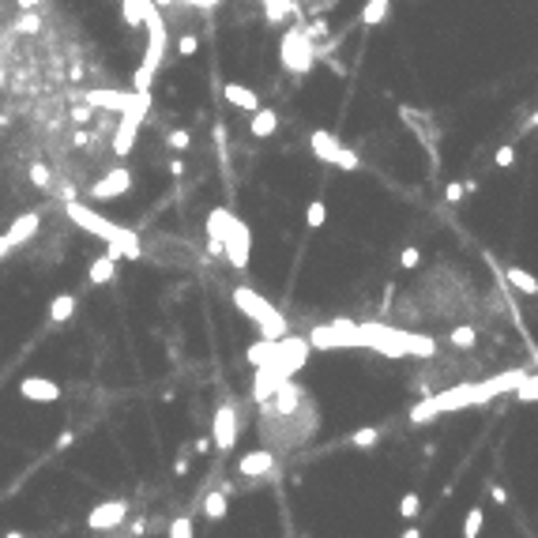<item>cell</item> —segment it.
Instances as JSON below:
<instances>
[{"mask_svg": "<svg viewBox=\"0 0 538 538\" xmlns=\"http://www.w3.org/2000/svg\"><path fill=\"white\" fill-rule=\"evenodd\" d=\"M305 411H312V399L301 384H294V376L283 380L268 399H260V437H264V448L290 452L301 441H309L317 433L320 418L317 414L305 418Z\"/></svg>", "mask_w": 538, "mask_h": 538, "instance_id": "6da1fadb", "label": "cell"}, {"mask_svg": "<svg viewBox=\"0 0 538 538\" xmlns=\"http://www.w3.org/2000/svg\"><path fill=\"white\" fill-rule=\"evenodd\" d=\"M523 376H527V373L512 369V373H501V376H493V380H482V384H459V388L441 391V396H426L422 403L411 406V422L422 426V422H433L437 414H448V411H463V406L490 403L493 396H501V391H516Z\"/></svg>", "mask_w": 538, "mask_h": 538, "instance_id": "7a4b0ae2", "label": "cell"}, {"mask_svg": "<svg viewBox=\"0 0 538 538\" xmlns=\"http://www.w3.org/2000/svg\"><path fill=\"white\" fill-rule=\"evenodd\" d=\"M64 218H72L80 230H87V233H95V238L106 241V253L113 260H139L143 256V241L136 238V230L117 226V222L102 218L95 207H87L80 200H64Z\"/></svg>", "mask_w": 538, "mask_h": 538, "instance_id": "3957f363", "label": "cell"}, {"mask_svg": "<svg viewBox=\"0 0 538 538\" xmlns=\"http://www.w3.org/2000/svg\"><path fill=\"white\" fill-rule=\"evenodd\" d=\"M143 31H147V49H143V60L139 68L132 75V90H139V95H151V83L154 75H159L162 60H166V46H169V31H166V16L159 8L151 4L147 19H143Z\"/></svg>", "mask_w": 538, "mask_h": 538, "instance_id": "277c9868", "label": "cell"}, {"mask_svg": "<svg viewBox=\"0 0 538 538\" xmlns=\"http://www.w3.org/2000/svg\"><path fill=\"white\" fill-rule=\"evenodd\" d=\"M233 305H238L245 317L260 327V339H283V335H290L286 317L271 305L268 297H260L253 286H233Z\"/></svg>", "mask_w": 538, "mask_h": 538, "instance_id": "5b68a950", "label": "cell"}, {"mask_svg": "<svg viewBox=\"0 0 538 538\" xmlns=\"http://www.w3.org/2000/svg\"><path fill=\"white\" fill-rule=\"evenodd\" d=\"M279 64L290 75H309L312 64H317V42L305 34L301 23H290L279 38Z\"/></svg>", "mask_w": 538, "mask_h": 538, "instance_id": "8992f818", "label": "cell"}, {"mask_svg": "<svg viewBox=\"0 0 538 538\" xmlns=\"http://www.w3.org/2000/svg\"><path fill=\"white\" fill-rule=\"evenodd\" d=\"M312 350H343V347H365L362 339V324L354 320H335V324H320L305 335Z\"/></svg>", "mask_w": 538, "mask_h": 538, "instance_id": "52a82bcc", "label": "cell"}, {"mask_svg": "<svg viewBox=\"0 0 538 538\" xmlns=\"http://www.w3.org/2000/svg\"><path fill=\"white\" fill-rule=\"evenodd\" d=\"M222 256L230 260L233 271H245L248 260H253V230H248V222L233 215L226 233H222Z\"/></svg>", "mask_w": 538, "mask_h": 538, "instance_id": "ba28073f", "label": "cell"}, {"mask_svg": "<svg viewBox=\"0 0 538 538\" xmlns=\"http://www.w3.org/2000/svg\"><path fill=\"white\" fill-rule=\"evenodd\" d=\"M38 230H42V215H38V211H27V215L11 218V226L0 233V260H4L8 253H16L19 245H27Z\"/></svg>", "mask_w": 538, "mask_h": 538, "instance_id": "9c48e42d", "label": "cell"}, {"mask_svg": "<svg viewBox=\"0 0 538 538\" xmlns=\"http://www.w3.org/2000/svg\"><path fill=\"white\" fill-rule=\"evenodd\" d=\"M211 441H215V448H218L222 455L233 452V444H238V406H233L230 399H226V403H218V411H215Z\"/></svg>", "mask_w": 538, "mask_h": 538, "instance_id": "30bf717a", "label": "cell"}, {"mask_svg": "<svg viewBox=\"0 0 538 538\" xmlns=\"http://www.w3.org/2000/svg\"><path fill=\"white\" fill-rule=\"evenodd\" d=\"M132 192V174L125 166H113L106 177H98L90 185V200H117V196H128Z\"/></svg>", "mask_w": 538, "mask_h": 538, "instance_id": "8fae6325", "label": "cell"}, {"mask_svg": "<svg viewBox=\"0 0 538 538\" xmlns=\"http://www.w3.org/2000/svg\"><path fill=\"white\" fill-rule=\"evenodd\" d=\"M128 519V501H106V505H95L87 512V527L90 531H113Z\"/></svg>", "mask_w": 538, "mask_h": 538, "instance_id": "7c38bea8", "label": "cell"}, {"mask_svg": "<svg viewBox=\"0 0 538 538\" xmlns=\"http://www.w3.org/2000/svg\"><path fill=\"white\" fill-rule=\"evenodd\" d=\"M399 117H403L406 125H414V136L429 147V159H433V166H437V162H441V159H437V139H441V132L433 128V117H429V113H418V110H411V106H399Z\"/></svg>", "mask_w": 538, "mask_h": 538, "instance_id": "4fadbf2b", "label": "cell"}, {"mask_svg": "<svg viewBox=\"0 0 538 538\" xmlns=\"http://www.w3.org/2000/svg\"><path fill=\"white\" fill-rule=\"evenodd\" d=\"M238 475L248 478V482H260V478L275 475V452L271 448H256V452L241 455L238 459Z\"/></svg>", "mask_w": 538, "mask_h": 538, "instance_id": "5bb4252c", "label": "cell"}, {"mask_svg": "<svg viewBox=\"0 0 538 538\" xmlns=\"http://www.w3.org/2000/svg\"><path fill=\"white\" fill-rule=\"evenodd\" d=\"M139 125H143V121L121 113V121H117V128H113V139H110V151L117 154V159H128V154H132L136 136H139Z\"/></svg>", "mask_w": 538, "mask_h": 538, "instance_id": "9a60e30c", "label": "cell"}, {"mask_svg": "<svg viewBox=\"0 0 538 538\" xmlns=\"http://www.w3.org/2000/svg\"><path fill=\"white\" fill-rule=\"evenodd\" d=\"M19 396L31 399V403H57L60 399V384L57 380H46V376H27L19 384Z\"/></svg>", "mask_w": 538, "mask_h": 538, "instance_id": "2e32d148", "label": "cell"}, {"mask_svg": "<svg viewBox=\"0 0 538 538\" xmlns=\"http://www.w3.org/2000/svg\"><path fill=\"white\" fill-rule=\"evenodd\" d=\"M339 136L335 132H327V128H312V136H309V151H312V159L317 162H327L332 166L335 162V154H339Z\"/></svg>", "mask_w": 538, "mask_h": 538, "instance_id": "e0dca14e", "label": "cell"}, {"mask_svg": "<svg viewBox=\"0 0 538 538\" xmlns=\"http://www.w3.org/2000/svg\"><path fill=\"white\" fill-rule=\"evenodd\" d=\"M218 90H222V98H226L233 110H245V113H256L260 110V95H256L253 87H245V83H222Z\"/></svg>", "mask_w": 538, "mask_h": 538, "instance_id": "ac0fdd59", "label": "cell"}, {"mask_svg": "<svg viewBox=\"0 0 538 538\" xmlns=\"http://www.w3.org/2000/svg\"><path fill=\"white\" fill-rule=\"evenodd\" d=\"M113 275H117V260H113L110 253H102V256L90 260L87 283H90V286H106V283H113Z\"/></svg>", "mask_w": 538, "mask_h": 538, "instance_id": "d6986e66", "label": "cell"}, {"mask_svg": "<svg viewBox=\"0 0 538 538\" xmlns=\"http://www.w3.org/2000/svg\"><path fill=\"white\" fill-rule=\"evenodd\" d=\"M154 0H121V19H125V27L128 31H139L143 27V19H147V11H151Z\"/></svg>", "mask_w": 538, "mask_h": 538, "instance_id": "ffe728a7", "label": "cell"}, {"mask_svg": "<svg viewBox=\"0 0 538 538\" xmlns=\"http://www.w3.org/2000/svg\"><path fill=\"white\" fill-rule=\"evenodd\" d=\"M248 132H253L256 139H268V136H275V132H279V113L260 106V110L253 113V125H248Z\"/></svg>", "mask_w": 538, "mask_h": 538, "instance_id": "44dd1931", "label": "cell"}, {"mask_svg": "<svg viewBox=\"0 0 538 538\" xmlns=\"http://www.w3.org/2000/svg\"><path fill=\"white\" fill-rule=\"evenodd\" d=\"M388 11H391V0H365L358 19H362V27H380L388 19Z\"/></svg>", "mask_w": 538, "mask_h": 538, "instance_id": "7402d4cb", "label": "cell"}, {"mask_svg": "<svg viewBox=\"0 0 538 538\" xmlns=\"http://www.w3.org/2000/svg\"><path fill=\"white\" fill-rule=\"evenodd\" d=\"M226 497H230L226 490H211V493L204 497V516L211 519V523H215V519H226V512H230Z\"/></svg>", "mask_w": 538, "mask_h": 538, "instance_id": "603a6c76", "label": "cell"}, {"mask_svg": "<svg viewBox=\"0 0 538 538\" xmlns=\"http://www.w3.org/2000/svg\"><path fill=\"white\" fill-rule=\"evenodd\" d=\"M505 279L512 283V286H516V290L519 294H538V279H534V275L531 271H523V268H516V264H512V268H505Z\"/></svg>", "mask_w": 538, "mask_h": 538, "instance_id": "cb8c5ba5", "label": "cell"}, {"mask_svg": "<svg viewBox=\"0 0 538 538\" xmlns=\"http://www.w3.org/2000/svg\"><path fill=\"white\" fill-rule=\"evenodd\" d=\"M72 312H75V294H57L53 301H49V320L53 324L72 320Z\"/></svg>", "mask_w": 538, "mask_h": 538, "instance_id": "d4e9b609", "label": "cell"}, {"mask_svg": "<svg viewBox=\"0 0 538 538\" xmlns=\"http://www.w3.org/2000/svg\"><path fill=\"white\" fill-rule=\"evenodd\" d=\"M448 343H452V350H475V343H478V332H475L470 324H459V327H452Z\"/></svg>", "mask_w": 538, "mask_h": 538, "instance_id": "484cf974", "label": "cell"}, {"mask_svg": "<svg viewBox=\"0 0 538 538\" xmlns=\"http://www.w3.org/2000/svg\"><path fill=\"white\" fill-rule=\"evenodd\" d=\"M11 31H16V34H38V31H42V16H38L34 8H27V11L16 19V27H11Z\"/></svg>", "mask_w": 538, "mask_h": 538, "instance_id": "4316f807", "label": "cell"}, {"mask_svg": "<svg viewBox=\"0 0 538 538\" xmlns=\"http://www.w3.org/2000/svg\"><path fill=\"white\" fill-rule=\"evenodd\" d=\"M324 222H327V204H324V200H312V204L305 207V226H309V230H320Z\"/></svg>", "mask_w": 538, "mask_h": 538, "instance_id": "83f0119b", "label": "cell"}, {"mask_svg": "<svg viewBox=\"0 0 538 538\" xmlns=\"http://www.w3.org/2000/svg\"><path fill=\"white\" fill-rule=\"evenodd\" d=\"M482 523H485V512H482V505H475L467 512V519H463V538H478L482 534Z\"/></svg>", "mask_w": 538, "mask_h": 538, "instance_id": "f1b7e54d", "label": "cell"}, {"mask_svg": "<svg viewBox=\"0 0 538 538\" xmlns=\"http://www.w3.org/2000/svg\"><path fill=\"white\" fill-rule=\"evenodd\" d=\"M31 185L42 189V192H49V185H53V174H49L46 162H31Z\"/></svg>", "mask_w": 538, "mask_h": 538, "instance_id": "f546056e", "label": "cell"}, {"mask_svg": "<svg viewBox=\"0 0 538 538\" xmlns=\"http://www.w3.org/2000/svg\"><path fill=\"white\" fill-rule=\"evenodd\" d=\"M332 166H339V169H347V174H354V169L362 166V154L354 151V147H339V154H335Z\"/></svg>", "mask_w": 538, "mask_h": 538, "instance_id": "4dcf8cb0", "label": "cell"}, {"mask_svg": "<svg viewBox=\"0 0 538 538\" xmlns=\"http://www.w3.org/2000/svg\"><path fill=\"white\" fill-rule=\"evenodd\" d=\"M305 27V34L312 38V42H324V38H332V27H327V19L317 16V19H309V23H301Z\"/></svg>", "mask_w": 538, "mask_h": 538, "instance_id": "1f68e13d", "label": "cell"}, {"mask_svg": "<svg viewBox=\"0 0 538 538\" xmlns=\"http://www.w3.org/2000/svg\"><path fill=\"white\" fill-rule=\"evenodd\" d=\"M166 147L189 151V147H192V132H189V128H174V132H166Z\"/></svg>", "mask_w": 538, "mask_h": 538, "instance_id": "d6a6232c", "label": "cell"}, {"mask_svg": "<svg viewBox=\"0 0 538 538\" xmlns=\"http://www.w3.org/2000/svg\"><path fill=\"white\" fill-rule=\"evenodd\" d=\"M376 441H380V429H358V433L350 437V444H354V448H373Z\"/></svg>", "mask_w": 538, "mask_h": 538, "instance_id": "836d02e7", "label": "cell"}, {"mask_svg": "<svg viewBox=\"0 0 538 538\" xmlns=\"http://www.w3.org/2000/svg\"><path fill=\"white\" fill-rule=\"evenodd\" d=\"M418 512H422V497H418V493H406L403 505H399V516H403V519H414Z\"/></svg>", "mask_w": 538, "mask_h": 538, "instance_id": "e575fe53", "label": "cell"}, {"mask_svg": "<svg viewBox=\"0 0 538 538\" xmlns=\"http://www.w3.org/2000/svg\"><path fill=\"white\" fill-rule=\"evenodd\" d=\"M169 538H196L192 534V516H177L169 523Z\"/></svg>", "mask_w": 538, "mask_h": 538, "instance_id": "d590c367", "label": "cell"}, {"mask_svg": "<svg viewBox=\"0 0 538 538\" xmlns=\"http://www.w3.org/2000/svg\"><path fill=\"white\" fill-rule=\"evenodd\" d=\"M177 53L181 57H196V53H200V38H196V34H181L177 38Z\"/></svg>", "mask_w": 538, "mask_h": 538, "instance_id": "8d00e7d4", "label": "cell"}, {"mask_svg": "<svg viewBox=\"0 0 538 538\" xmlns=\"http://www.w3.org/2000/svg\"><path fill=\"white\" fill-rule=\"evenodd\" d=\"M493 162L501 166V169H508V166H516V147L512 143H505V147H497V154H493Z\"/></svg>", "mask_w": 538, "mask_h": 538, "instance_id": "74e56055", "label": "cell"}, {"mask_svg": "<svg viewBox=\"0 0 538 538\" xmlns=\"http://www.w3.org/2000/svg\"><path fill=\"white\" fill-rule=\"evenodd\" d=\"M399 264H403L406 271H414L418 264H422V253H418L414 245H411V248H403V253H399Z\"/></svg>", "mask_w": 538, "mask_h": 538, "instance_id": "f35d334b", "label": "cell"}, {"mask_svg": "<svg viewBox=\"0 0 538 538\" xmlns=\"http://www.w3.org/2000/svg\"><path fill=\"white\" fill-rule=\"evenodd\" d=\"M463 196H467L463 181H448V185H444V200H448V204H459Z\"/></svg>", "mask_w": 538, "mask_h": 538, "instance_id": "ab89813d", "label": "cell"}, {"mask_svg": "<svg viewBox=\"0 0 538 538\" xmlns=\"http://www.w3.org/2000/svg\"><path fill=\"white\" fill-rule=\"evenodd\" d=\"M90 117H95V110H90L87 102L80 98V106H72V121H75V125H90Z\"/></svg>", "mask_w": 538, "mask_h": 538, "instance_id": "60d3db41", "label": "cell"}, {"mask_svg": "<svg viewBox=\"0 0 538 538\" xmlns=\"http://www.w3.org/2000/svg\"><path fill=\"white\" fill-rule=\"evenodd\" d=\"M72 444H75V433H60V437H57V448H60V452L72 448Z\"/></svg>", "mask_w": 538, "mask_h": 538, "instance_id": "b9f144b4", "label": "cell"}, {"mask_svg": "<svg viewBox=\"0 0 538 538\" xmlns=\"http://www.w3.org/2000/svg\"><path fill=\"white\" fill-rule=\"evenodd\" d=\"M534 128H538V110H534V113L527 117V125H523V128H519V136H527V132H534Z\"/></svg>", "mask_w": 538, "mask_h": 538, "instance_id": "7bdbcfd3", "label": "cell"}, {"mask_svg": "<svg viewBox=\"0 0 538 538\" xmlns=\"http://www.w3.org/2000/svg\"><path fill=\"white\" fill-rule=\"evenodd\" d=\"M169 174H174V177H185V159H174V162H169Z\"/></svg>", "mask_w": 538, "mask_h": 538, "instance_id": "ee69618b", "label": "cell"}, {"mask_svg": "<svg viewBox=\"0 0 538 538\" xmlns=\"http://www.w3.org/2000/svg\"><path fill=\"white\" fill-rule=\"evenodd\" d=\"M327 68H332V72L339 75V80H343V75H347V64H343V60H327Z\"/></svg>", "mask_w": 538, "mask_h": 538, "instance_id": "f6af8a7d", "label": "cell"}, {"mask_svg": "<svg viewBox=\"0 0 538 538\" xmlns=\"http://www.w3.org/2000/svg\"><path fill=\"white\" fill-rule=\"evenodd\" d=\"M174 470H177V475H189V455H185V452H181V459H177Z\"/></svg>", "mask_w": 538, "mask_h": 538, "instance_id": "bcb514c9", "label": "cell"}, {"mask_svg": "<svg viewBox=\"0 0 538 538\" xmlns=\"http://www.w3.org/2000/svg\"><path fill=\"white\" fill-rule=\"evenodd\" d=\"M490 490H493V501H501V505H505V501H508V493H505V490H501V485H490Z\"/></svg>", "mask_w": 538, "mask_h": 538, "instance_id": "7dc6e473", "label": "cell"}, {"mask_svg": "<svg viewBox=\"0 0 538 538\" xmlns=\"http://www.w3.org/2000/svg\"><path fill=\"white\" fill-rule=\"evenodd\" d=\"M38 4H46V0H19V8L27 11V8H38Z\"/></svg>", "mask_w": 538, "mask_h": 538, "instance_id": "c3c4849f", "label": "cell"}, {"mask_svg": "<svg viewBox=\"0 0 538 538\" xmlns=\"http://www.w3.org/2000/svg\"><path fill=\"white\" fill-rule=\"evenodd\" d=\"M403 538H422V531H418V527H406V531H403Z\"/></svg>", "mask_w": 538, "mask_h": 538, "instance_id": "681fc988", "label": "cell"}, {"mask_svg": "<svg viewBox=\"0 0 538 538\" xmlns=\"http://www.w3.org/2000/svg\"><path fill=\"white\" fill-rule=\"evenodd\" d=\"M4 538H27V534H23V531H11V534H4Z\"/></svg>", "mask_w": 538, "mask_h": 538, "instance_id": "f907efd6", "label": "cell"}]
</instances>
